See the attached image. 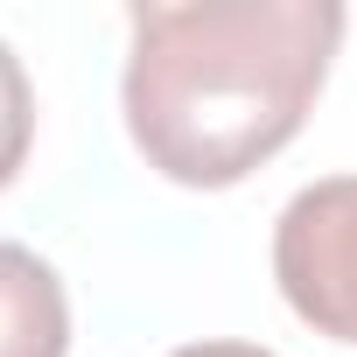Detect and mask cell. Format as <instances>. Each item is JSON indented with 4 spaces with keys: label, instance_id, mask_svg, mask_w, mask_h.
<instances>
[{
    "label": "cell",
    "instance_id": "5b68a950",
    "mask_svg": "<svg viewBox=\"0 0 357 357\" xmlns=\"http://www.w3.org/2000/svg\"><path fill=\"white\" fill-rule=\"evenodd\" d=\"M168 357H273V350H259V343H183Z\"/></svg>",
    "mask_w": 357,
    "mask_h": 357
},
{
    "label": "cell",
    "instance_id": "3957f363",
    "mask_svg": "<svg viewBox=\"0 0 357 357\" xmlns=\"http://www.w3.org/2000/svg\"><path fill=\"white\" fill-rule=\"evenodd\" d=\"M0 357H70V294L15 238H0Z\"/></svg>",
    "mask_w": 357,
    "mask_h": 357
},
{
    "label": "cell",
    "instance_id": "7a4b0ae2",
    "mask_svg": "<svg viewBox=\"0 0 357 357\" xmlns=\"http://www.w3.org/2000/svg\"><path fill=\"white\" fill-rule=\"evenodd\" d=\"M273 280L287 308L329 336L357 343V175L308 183L273 225Z\"/></svg>",
    "mask_w": 357,
    "mask_h": 357
},
{
    "label": "cell",
    "instance_id": "6da1fadb",
    "mask_svg": "<svg viewBox=\"0 0 357 357\" xmlns=\"http://www.w3.org/2000/svg\"><path fill=\"white\" fill-rule=\"evenodd\" d=\"M336 43H343L336 0L133 8L119 105L140 161L183 190L245 183L315 112Z\"/></svg>",
    "mask_w": 357,
    "mask_h": 357
},
{
    "label": "cell",
    "instance_id": "277c9868",
    "mask_svg": "<svg viewBox=\"0 0 357 357\" xmlns=\"http://www.w3.org/2000/svg\"><path fill=\"white\" fill-rule=\"evenodd\" d=\"M29 140H36V91H29V70L22 56L0 43V190L22 175L29 161Z\"/></svg>",
    "mask_w": 357,
    "mask_h": 357
}]
</instances>
